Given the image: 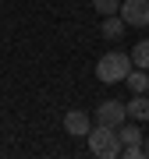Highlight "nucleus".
Listing matches in <instances>:
<instances>
[{
  "label": "nucleus",
  "mask_w": 149,
  "mask_h": 159,
  "mask_svg": "<svg viewBox=\"0 0 149 159\" xmlns=\"http://www.w3.org/2000/svg\"><path fill=\"white\" fill-rule=\"evenodd\" d=\"M89 152L99 156V159H117L121 156V138H117V127H107V124H96L89 127Z\"/></svg>",
  "instance_id": "nucleus-1"
},
{
  "label": "nucleus",
  "mask_w": 149,
  "mask_h": 159,
  "mask_svg": "<svg viewBox=\"0 0 149 159\" xmlns=\"http://www.w3.org/2000/svg\"><path fill=\"white\" fill-rule=\"evenodd\" d=\"M128 71H132V57H128V53H121V50L103 53L99 64H96V78L103 81V85H117V81H124Z\"/></svg>",
  "instance_id": "nucleus-2"
},
{
  "label": "nucleus",
  "mask_w": 149,
  "mask_h": 159,
  "mask_svg": "<svg viewBox=\"0 0 149 159\" xmlns=\"http://www.w3.org/2000/svg\"><path fill=\"white\" fill-rule=\"evenodd\" d=\"M117 138H121V156L124 159H142V138L146 131L138 127V120H124V124L117 127Z\"/></svg>",
  "instance_id": "nucleus-3"
},
{
  "label": "nucleus",
  "mask_w": 149,
  "mask_h": 159,
  "mask_svg": "<svg viewBox=\"0 0 149 159\" xmlns=\"http://www.w3.org/2000/svg\"><path fill=\"white\" fill-rule=\"evenodd\" d=\"M121 18L124 25H135V29H146L149 25V0H121Z\"/></svg>",
  "instance_id": "nucleus-4"
},
{
  "label": "nucleus",
  "mask_w": 149,
  "mask_h": 159,
  "mask_svg": "<svg viewBox=\"0 0 149 159\" xmlns=\"http://www.w3.org/2000/svg\"><path fill=\"white\" fill-rule=\"evenodd\" d=\"M124 120H128V106H124V102H117V99H107V102H99V106H96V124L121 127Z\"/></svg>",
  "instance_id": "nucleus-5"
},
{
  "label": "nucleus",
  "mask_w": 149,
  "mask_h": 159,
  "mask_svg": "<svg viewBox=\"0 0 149 159\" xmlns=\"http://www.w3.org/2000/svg\"><path fill=\"white\" fill-rule=\"evenodd\" d=\"M89 113H82V110H71V113H64V131H68L71 138H85L89 134Z\"/></svg>",
  "instance_id": "nucleus-6"
},
{
  "label": "nucleus",
  "mask_w": 149,
  "mask_h": 159,
  "mask_svg": "<svg viewBox=\"0 0 149 159\" xmlns=\"http://www.w3.org/2000/svg\"><path fill=\"white\" fill-rule=\"evenodd\" d=\"M128 120H149V96L146 92H135L132 102H128Z\"/></svg>",
  "instance_id": "nucleus-7"
},
{
  "label": "nucleus",
  "mask_w": 149,
  "mask_h": 159,
  "mask_svg": "<svg viewBox=\"0 0 149 159\" xmlns=\"http://www.w3.org/2000/svg\"><path fill=\"white\" fill-rule=\"evenodd\" d=\"M99 29H103V39H110V43H117L121 35H124V29H128V25H124V18H117V14H107Z\"/></svg>",
  "instance_id": "nucleus-8"
},
{
  "label": "nucleus",
  "mask_w": 149,
  "mask_h": 159,
  "mask_svg": "<svg viewBox=\"0 0 149 159\" xmlns=\"http://www.w3.org/2000/svg\"><path fill=\"white\" fill-rule=\"evenodd\" d=\"M128 85H132V92H149V74L146 67H135V71H128Z\"/></svg>",
  "instance_id": "nucleus-9"
},
{
  "label": "nucleus",
  "mask_w": 149,
  "mask_h": 159,
  "mask_svg": "<svg viewBox=\"0 0 149 159\" xmlns=\"http://www.w3.org/2000/svg\"><path fill=\"white\" fill-rule=\"evenodd\" d=\"M132 64H135V67H149V39H142V43L132 46Z\"/></svg>",
  "instance_id": "nucleus-10"
},
{
  "label": "nucleus",
  "mask_w": 149,
  "mask_h": 159,
  "mask_svg": "<svg viewBox=\"0 0 149 159\" xmlns=\"http://www.w3.org/2000/svg\"><path fill=\"white\" fill-rule=\"evenodd\" d=\"M92 7H96L99 18H107V14H117L121 11V0H92Z\"/></svg>",
  "instance_id": "nucleus-11"
},
{
  "label": "nucleus",
  "mask_w": 149,
  "mask_h": 159,
  "mask_svg": "<svg viewBox=\"0 0 149 159\" xmlns=\"http://www.w3.org/2000/svg\"><path fill=\"white\" fill-rule=\"evenodd\" d=\"M142 152H146V156H149V134H146V138H142Z\"/></svg>",
  "instance_id": "nucleus-12"
}]
</instances>
